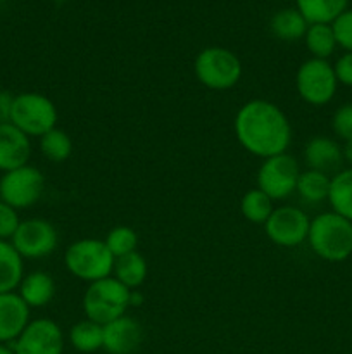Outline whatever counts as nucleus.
<instances>
[{
    "instance_id": "412c9836",
    "label": "nucleus",
    "mask_w": 352,
    "mask_h": 354,
    "mask_svg": "<svg viewBox=\"0 0 352 354\" xmlns=\"http://www.w3.org/2000/svg\"><path fill=\"white\" fill-rule=\"evenodd\" d=\"M113 273L114 279L119 280L123 286H126L130 290H137L147 279L148 266L144 256L135 251L131 254L116 258Z\"/></svg>"
},
{
    "instance_id": "2f4dec72",
    "label": "nucleus",
    "mask_w": 352,
    "mask_h": 354,
    "mask_svg": "<svg viewBox=\"0 0 352 354\" xmlns=\"http://www.w3.org/2000/svg\"><path fill=\"white\" fill-rule=\"evenodd\" d=\"M335 75L340 85L352 88V52H345L337 59L333 66Z\"/></svg>"
},
{
    "instance_id": "39448f33",
    "label": "nucleus",
    "mask_w": 352,
    "mask_h": 354,
    "mask_svg": "<svg viewBox=\"0 0 352 354\" xmlns=\"http://www.w3.org/2000/svg\"><path fill=\"white\" fill-rule=\"evenodd\" d=\"M57 107L47 95L38 92H23L14 95L9 123L19 128L28 137H43L57 124Z\"/></svg>"
},
{
    "instance_id": "423d86ee",
    "label": "nucleus",
    "mask_w": 352,
    "mask_h": 354,
    "mask_svg": "<svg viewBox=\"0 0 352 354\" xmlns=\"http://www.w3.org/2000/svg\"><path fill=\"white\" fill-rule=\"evenodd\" d=\"M197 80L209 90H230L240 82L242 62L231 50L207 47L197 54L193 62Z\"/></svg>"
},
{
    "instance_id": "1a4fd4ad",
    "label": "nucleus",
    "mask_w": 352,
    "mask_h": 354,
    "mask_svg": "<svg viewBox=\"0 0 352 354\" xmlns=\"http://www.w3.org/2000/svg\"><path fill=\"white\" fill-rule=\"evenodd\" d=\"M300 168L293 156L283 154L262 159L257 171V189L273 201H283L292 196L299 182Z\"/></svg>"
},
{
    "instance_id": "c9c22d12",
    "label": "nucleus",
    "mask_w": 352,
    "mask_h": 354,
    "mask_svg": "<svg viewBox=\"0 0 352 354\" xmlns=\"http://www.w3.org/2000/svg\"><path fill=\"white\" fill-rule=\"evenodd\" d=\"M351 259H352V256H351Z\"/></svg>"
},
{
    "instance_id": "7ed1b4c3",
    "label": "nucleus",
    "mask_w": 352,
    "mask_h": 354,
    "mask_svg": "<svg viewBox=\"0 0 352 354\" xmlns=\"http://www.w3.org/2000/svg\"><path fill=\"white\" fill-rule=\"evenodd\" d=\"M131 301V290L114 277L88 283L83 296V311L88 320L107 325L124 317Z\"/></svg>"
},
{
    "instance_id": "0eeeda50",
    "label": "nucleus",
    "mask_w": 352,
    "mask_h": 354,
    "mask_svg": "<svg viewBox=\"0 0 352 354\" xmlns=\"http://www.w3.org/2000/svg\"><path fill=\"white\" fill-rule=\"evenodd\" d=\"M295 88L300 99L309 106H326L338 88L335 69L326 59H307L295 75Z\"/></svg>"
},
{
    "instance_id": "72a5a7b5",
    "label": "nucleus",
    "mask_w": 352,
    "mask_h": 354,
    "mask_svg": "<svg viewBox=\"0 0 352 354\" xmlns=\"http://www.w3.org/2000/svg\"><path fill=\"white\" fill-rule=\"evenodd\" d=\"M342 156H344V161H347L352 166V140L344 142V147H342Z\"/></svg>"
},
{
    "instance_id": "ddd939ff",
    "label": "nucleus",
    "mask_w": 352,
    "mask_h": 354,
    "mask_svg": "<svg viewBox=\"0 0 352 354\" xmlns=\"http://www.w3.org/2000/svg\"><path fill=\"white\" fill-rule=\"evenodd\" d=\"M144 328L135 318L121 317L104 325L102 349L109 354H133L140 348Z\"/></svg>"
},
{
    "instance_id": "dca6fc26",
    "label": "nucleus",
    "mask_w": 352,
    "mask_h": 354,
    "mask_svg": "<svg viewBox=\"0 0 352 354\" xmlns=\"http://www.w3.org/2000/svg\"><path fill=\"white\" fill-rule=\"evenodd\" d=\"M304 161L307 168L321 173H331L344 162L342 147L338 142L328 137H313L304 147Z\"/></svg>"
},
{
    "instance_id": "f704fd0d",
    "label": "nucleus",
    "mask_w": 352,
    "mask_h": 354,
    "mask_svg": "<svg viewBox=\"0 0 352 354\" xmlns=\"http://www.w3.org/2000/svg\"><path fill=\"white\" fill-rule=\"evenodd\" d=\"M0 354H16L12 344H0Z\"/></svg>"
},
{
    "instance_id": "c756f323",
    "label": "nucleus",
    "mask_w": 352,
    "mask_h": 354,
    "mask_svg": "<svg viewBox=\"0 0 352 354\" xmlns=\"http://www.w3.org/2000/svg\"><path fill=\"white\" fill-rule=\"evenodd\" d=\"M331 128L340 140H352V104H344L335 111Z\"/></svg>"
},
{
    "instance_id": "b1692460",
    "label": "nucleus",
    "mask_w": 352,
    "mask_h": 354,
    "mask_svg": "<svg viewBox=\"0 0 352 354\" xmlns=\"http://www.w3.org/2000/svg\"><path fill=\"white\" fill-rule=\"evenodd\" d=\"M309 23L297 9H282L273 16L271 31L283 41H295L304 38Z\"/></svg>"
},
{
    "instance_id": "c85d7f7f",
    "label": "nucleus",
    "mask_w": 352,
    "mask_h": 354,
    "mask_svg": "<svg viewBox=\"0 0 352 354\" xmlns=\"http://www.w3.org/2000/svg\"><path fill=\"white\" fill-rule=\"evenodd\" d=\"M331 30H333L338 47L344 48L345 52H352V9L344 10L331 23Z\"/></svg>"
},
{
    "instance_id": "4be33fe9",
    "label": "nucleus",
    "mask_w": 352,
    "mask_h": 354,
    "mask_svg": "<svg viewBox=\"0 0 352 354\" xmlns=\"http://www.w3.org/2000/svg\"><path fill=\"white\" fill-rule=\"evenodd\" d=\"M68 337L75 351L81 354L95 353L104 346V327L86 318L72 325Z\"/></svg>"
},
{
    "instance_id": "6ab92c4d",
    "label": "nucleus",
    "mask_w": 352,
    "mask_h": 354,
    "mask_svg": "<svg viewBox=\"0 0 352 354\" xmlns=\"http://www.w3.org/2000/svg\"><path fill=\"white\" fill-rule=\"evenodd\" d=\"M347 6L349 0H297V10L309 24H331Z\"/></svg>"
},
{
    "instance_id": "f8f14e48",
    "label": "nucleus",
    "mask_w": 352,
    "mask_h": 354,
    "mask_svg": "<svg viewBox=\"0 0 352 354\" xmlns=\"http://www.w3.org/2000/svg\"><path fill=\"white\" fill-rule=\"evenodd\" d=\"M16 354H62L64 332L50 318H37L12 342Z\"/></svg>"
},
{
    "instance_id": "a211bd4d",
    "label": "nucleus",
    "mask_w": 352,
    "mask_h": 354,
    "mask_svg": "<svg viewBox=\"0 0 352 354\" xmlns=\"http://www.w3.org/2000/svg\"><path fill=\"white\" fill-rule=\"evenodd\" d=\"M24 277V261L9 241H0V294L14 292Z\"/></svg>"
},
{
    "instance_id": "4468645a",
    "label": "nucleus",
    "mask_w": 352,
    "mask_h": 354,
    "mask_svg": "<svg viewBox=\"0 0 352 354\" xmlns=\"http://www.w3.org/2000/svg\"><path fill=\"white\" fill-rule=\"evenodd\" d=\"M31 158V140L12 123H0V171L26 166Z\"/></svg>"
},
{
    "instance_id": "5701e85b",
    "label": "nucleus",
    "mask_w": 352,
    "mask_h": 354,
    "mask_svg": "<svg viewBox=\"0 0 352 354\" xmlns=\"http://www.w3.org/2000/svg\"><path fill=\"white\" fill-rule=\"evenodd\" d=\"M330 182L331 176H328L326 173L316 171V169H306V171H300L295 192L299 194L304 203L320 204L323 201H328Z\"/></svg>"
},
{
    "instance_id": "a878e982",
    "label": "nucleus",
    "mask_w": 352,
    "mask_h": 354,
    "mask_svg": "<svg viewBox=\"0 0 352 354\" xmlns=\"http://www.w3.org/2000/svg\"><path fill=\"white\" fill-rule=\"evenodd\" d=\"M273 209H275L273 199L259 189H251L248 192H245L240 201L242 214L245 216V220L254 225H264L271 216Z\"/></svg>"
},
{
    "instance_id": "20e7f679",
    "label": "nucleus",
    "mask_w": 352,
    "mask_h": 354,
    "mask_svg": "<svg viewBox=\"0 0 352 354\" xmlns=\"http://www.w3.org/2000/svg\"><path fill=\"white\" fill-rule=\"evenodd\" d=\"M114 258L106 242L99 239H81L66 249L64 265L68 272L83 282H97L110 277L114 270Z\"/></svg>"
},
{
    "instance_id": "7c9ffc66",
    "label": "nucleus",
    "mask_w": 352,
    "mask_h": 354,
    "mask_svg": "<svg viewBox=\"0 0 352 354\" xmlns=\"http://www.w3.org/2000/svg\"><path fill=\"white\" fill-rule=\"evenodd\" d=\"M21 220L17 209L0 201V241H9L16 234Z\"/></svg>"
},
{
    "instance_id": "aec40b11",
    "label": "nucleus",
    "mask_w": 352,
    "mask_h": 354,
    "mask_svg": "<svg viewBox=\"0 0 352 354\" xmlns=\"http://www.w3.org/2000/svg\"><path fill=\"white\" fill-rule=\"evenodd\" d=\"M328 203L331 211L352 221V166L331 176Z\"/></svg>"
},
{
    "instance_id": "f3484780",
    "label": "nucleus",
    "mask_w": 352,
    "mask_h": 354,
    "mask_svg": "<svg viewBox=\"0 0 352 354\" xmlns=\"http://www.w3.org/2000/svg\"><path fill=\"white\" fill-rule=\"evenodd\" d=\"M17 294L28 304V308H43L52 301L55 294V282L47 272H31L23 277Z\"/></svg>"
},
{
    "instance_id": "cd10ccee",
    "label": "nucleus",
    "mask_w": 352,
    "mask_h": 354,
    "mask_svg": "<svg viewBox=\"0 0 352 354\" xmlns=\"http://www.w3.org/2000/svg\"><path fill=\"white\" fill-rule=\"evenodd\" d=\"M104 242H106L107 249H109L114 258H121V256L131 254V252L137 251L138 235L133 228L119 225V227H114L107 234Z\"/></svg>"
},
{
    "instance_id": "f03ea898",
    "label": "nucleus",
    "mask_w": 352,
    "mask_h": 354,
    "mask_svg": "<svg viewBox=\"0 0 352 354\" xmlns=\"http://www.w3.org/2000/svg\"><path fill=\"white\" fill-rule=\"evenodd\" d=\"M309 248L317 258L342 263L352 256V221L335 211H326L311 220L307 234Z\"/></svg>"
},
{
    "instance_id": "2eb2a0df",
    "label": "nucleus",
    "mask_w": 352,
    "mask_h": 354,
    "mask_svg": "<svg viewBox=\"0 0 352 354\" xmlns=\"http://www.w3.org/2000/svg\"><path fill=\"white\" fill-rule=\"evenodd\" d=\"M30 308L19 294H0V344H12L30 324Z\"/></svg>"
},
{
    "instance_id": "393cba45",
    "label": "nucleus",
    "mask_w": 352,
    "mask_h": 354,
    "mask_svg": "<svg viewBox=\"0 0 352 354\" xmlns=\"http://www.w3.org/2000/svg\"><path fill=\"white\" fill-rule=\"evenodd\" d=\"M304 40H306L307 50L313 54L314 59H326L328 61V57L338 47L331 24H309L306 35H304Z\"/></svg>"
},
{
    "instance_id": "9d476101",
    "label": "nucleus",
    "mask_w": 352,
    "mask_h": 354,
    "mask_svg": "<svg viewBox=\"0 0 352 354\" xmlns=\"http://www.w3.org/2000/svg\"><path fill=\"white\" fill-rule=\"evenodd\" d=\"M23 259H40L57 249L59 234L50 221L43 218H30L21 221L16 234L10 239Z\"/></svg>"
},
{
    "instance_id": "9b49d317",
    "label": "nucleus",
    "mask_w": 352,
    "mask_h": 354,
    "mask_svg": "<svg viewBox=\"0 0 352 354\" xmlns=\"http://www.w3.org/2000/svg\"><path fill=\"white\" fill-rule=\"evenodd\" d=\"M311 220L300 207H275L264 223L266 237L280 248H297L307 241Z\"/></svg>"
},
{
    "instance_id": "bb28decb",
    "label": "nucleus",
    "mask_w": 352,
    "mask_h": 354,
    "mask_svg": "<svg viewBox=\"0 0 352 354\" xmlns=\"http://www.w3.org/2000/svg\"><path fill=\"white\" fill-rule=\"evenodd\" d=\"M40 151L50 162H62L71 156L72 142L66 131L54 128L40 137Z\"/></svg>"
},
{
    "instance_id": "6e6552de",
    "label": "nucleus",
    "mask_w": 352,
    "mask_h": 354,
    "mask_svg": "<svg viewBox=\"0 0 352 354\" xmlns=\"http://www.w3.org/2000/svg\"><path fill=\"white\" fill-rule=\"evenodd\" d=\"M43 189V173L35 166H21L0 176V201L17 211L37 204Z\"/></svg>"
},
{
    "instance_id": "473e14b6",
    "label": "nucleus",
    "mask_w": 352,
    "mask_h": 354,
    "mask_svg": "<svg viewBox=\"0 0 352 354\" xmlns=\"http://www.w3.org/2000/svg\"><path fill=\"white\" fill-rule=\"evenodd\" d=\"M14 95L10 92H0V123H7L10 118V109H12Z\"/></svg>"
},
{
    "instance_id": "f257e3e1",
    "label": "nucleus",
    "mask_w": 352,
    "mask_h": 354,
    "mask_svg": "<svg viewBox=\"0 0 352 354\" xmlns=\"http://www.w3.org/2000/svg\"><path fill=\"white\" fill-rule=\"evenodd\" d=\"M235 135L248 154L268 159L286 152L292 142V127L286 114L269 100L254 99L238 109Z\"/></svg>"
}]
</instances>
